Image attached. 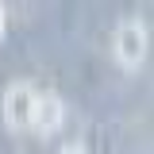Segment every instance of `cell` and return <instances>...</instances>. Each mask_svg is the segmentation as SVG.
I'll return each instance as SVG.
<instances>
[{
  "label": "cell",
  "mask_w": 154,
  "mask_h": 154,
  "mask_svg": "<svg viewBox=\"0 0 154 154\" xmlns=\"http://www.w3.org/2000/svg\"><path fill=\"white\" fill-rule=\"evenodd\" d=\"M146 46H150V35H146V23L143 19H123L116 27V38H112V54H116V66L135 73L143 62H146Z\"/></svg>",
  "instance_id": "obj_1"
},
{
  "label": "cell",
  "mask_w": 154,
  "mask_h": 154,
  "mask_svg": "<svg viewBox=\"0 0 154 154\" xmlns=\"http://www.w3.org/2000/svg\"><path fill=\"white\" fill-rule=\"evenodd\" d=\"M35 89H31V81H12L8 89H4V100H0V116H4V127L12 135L27 131L31 127V108H35Z\"/></svg>",
  "instance_id": "obj_2"
},
{
  "label": "cell",
  "mask_w": 154,
  "mask_h": 154,
  "mask_svg": "<svg viewBox=\"0 0 154 154\" xmlns=\"http://www.w3.org/2000/svg\"><path fill=\"white\" fill-rule=\"evenodd\" d=\"M62 123H66V100L58 93H38L35 96V108H31V127L27 131L35 135H58L62 131Z\"/></svg>",
  "instance_id": "obj_3"
},
{
  "label": "cell",
  "mask_w": 154,
  "mask_h": 154,
  "mask_svg": "<svg viewBox=\"0 0 154 154\" xmlns=\"http://www.w3.org/2000/svg\"><path fill=\"white\" fill-rule=\"evenodd\" d=\"M62 154H89V150H85L81 143H66V146H62Z\"/></svg>",
  "instance_id": "obj_4"
},
{
  "label": "cell",
  "mask_w": 154,
  "mask_h": 154,
  "mask_svg": "<svg viewBox=\"0 0 154 154\" xmlns=\"http://www.w3.org/2000/svg\"><path fill=\"white\" fill-rule=\"evenodd\" d=\"M0 38H4V8H0Z\"/></svg>",
  "instance_id": "obj_5"
}]
</instances>
